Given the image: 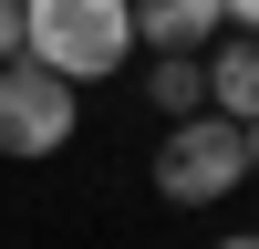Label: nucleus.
I'll return each instance as SVG.
<instances>
[{"mask_svg":"<svg viewBox=\"0 0 259 249\" xmlns=\"http://www.w3.org/2000/svg\"><path fill=\"white\" fill-rule=\"evenodd\" d=\"M21 52L62 83H104L135 62V0H21Z\"/></svg>","mask_w":259,"mask_h":249,"instance_id":"nucleus-1","label":"nucleus"},{"mask_svg":"<svg viewBox=\"0 0 259 249\" xmlns=\"http://www.w3.org/2000/svg\"><path fill=\"white\" fill-rule=\"evenodd\" d=\"M249 187V135L228 114H177L166 124V145H156V197L166 208H218V197H239Z\"/></svg>","mask_w":259,"mask_h":249,"instance_id":"nucleus-2","label":"nucleus"},{"mask_svg":"<svg viewBox=\"0 0 259 249\" xmlns=\"http://www.w3.org/2000/svg\"><path fill=\"white\" fill-rule=\"evenodd\" d=\"M73 135H83V83H62V73H41L31 52H11L0 62V156L52 166Z\"/></svg>","mask_w":259,"mask_h":249,"instance_id":"nucleus-3","label":"nucleus"},{"mask_svg":"<svg viewBox=\"0 0 259 249\" xmlns=\"http://www.w3.org/2000/svg\"><path fill=\"white\" fill-rule=\"evenodd\" d=\"M197 62H207V114L249 124V114H259V31H218Z\"/></svg>","mask_w":259,"mask_h":249,"instance_id":"nucleus-4","label":"nucleus"},{"mask_svg":"<svg viewBox=\"0 0 259 249\" xmlns=\"http://www.w3.org/2000/svg\"><path fill=\"white\" fill-rule=\"evenodd\" d=\"M228 31V0H135V42L145 52H207Z\"/></svg>","mask_w":259,"mask_h":249,"instance_id":"nucleus-5","label":"nucleus"},{"mask_svg":"<svg viewBox=\"0 0 259 249\" xmlns=\"http://www.w3.org/2000/svg\"><path fill=\"white\" fill-rule=\"evenodd\" d=\"M145 104H156L166 124L197 114V104H207V62L197 52H145Z\"/></svg>","mask_w":259,"mask_h":249,"instance_id":"nucleus-6","label":"nucleus"},{"mask_svg":"<svg viewBox=\"0 0 259 249\" xmlns=\"http://www.w3.org/2000/svg\"><path fill=\"white\" fill-rule=\"evenodd\" d=\"M21 52V0H0V62Z\"/></svg>","mask_w":259,"mask_h":249,"instance_id":"nucleus-7","label":"nucleus"},{"mask_svg":"<svg viewBox=\"0 0 259 249\" xmlns=\"http://www.w3.org/2000/svg\"><path fill=\"white\" fill-rule=\"evenodd\" d=\"M228 31H259V0H228Z\"/></svg>","mask_w":259,"mask_h":249,"instance_id":"nucleus-8","label":"nucleus"},{"mask_svg":"<svg viewBox=\"0 0 259 249\" xmlns=\"http://www.w3.org/2000/svg\"><path fill=\"white\" fill-rule=\"evenodd\" d=\"M218 249H259V228H228V239H218Z\"/></svg>","mask_w":259,"mask_h":249,"instance_id":"nucleus-9","label":"nucleus"},{"mask_svg":"<svg viewBox=\"0 0 259 249\" xmlns=\"http://www.w3.org/2000/svg\"><path fill=\"white\" fill-rule=\"evenodd\" d=\"M239 135H249V177H259V114H249V124H239Z\"/></svg>","mask_w":259,"mask_h":249,"instance_id":"nucleus-10","label":"nucleus"}]
</instances>
